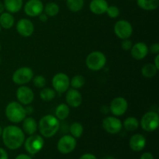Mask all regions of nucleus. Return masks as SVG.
<instances>
[{
    "mask_svg": "<svg viewBox=\"0 0 159 159\" xmlns=\"http://www.w3.org/2000/svg\"><path fill=\"white\" fill-rule=\"evenodd\" d=\"M60 7L55 2H48L46 6H43V12L49 17H54L59 13Z\"/></svg>",
    "mask_w": 159,
    "mask_h": 159,
    "instance_id": "obj_27",
    "label": "nucleus"
},
{
    "mask_svg": "<svg viewBox=\"0 0 159 159\" xmlns=\"http://www.w3.org/2000/svg\"><path fill=\"white\" fill-rule=\"evenodd\" d=\"M5 6H4V3L2 2H0V14H2V12H4V10H5Z\"/></svg>",
    "mask_w": 159,
    "mask_h": 159,
    "instance_id": "obj_43",
    "label": "nucleus"
},
{
    "mask_svg": "<svg viewBox=\"0 0 159 159\" xmlns=\"http://www.w3.org/2000/svg\"><path fill=\"white\" fill-rule=\"evenodd\" d=\"M105 159H114V158H113V157H107Z\"/></svg>",
    "mask_w": 159,
    "mask_h": 159,
    "instance_id": "obj_45",
    "label": "nucleus"
},
{
    "mask_svg": "<svg viewBox=\"0 0 159 159\" xmlns=\"http://www.w3.org/2000/svg\"><path fill=\"white\" fill-rule=\"evenodd\" d=\"M0 159H9L7 152L2 148H0Z\"/></svg>",
    "mask_w": 159,
    "mask_h": 159,
    "instance_id": "obj_37",
    "label": "nucleus"
},
{
    "mask_svg": "<svg viewBox=\"0 0 159 159\" xmlns=\"http://www.w3.org/2000/svg\"><path fill=\"white\" fill-rule=\"evenodd\" d=\"M5 114L6 118L13 124L21 123L26 116L23 105L16 101H12L7 104L5 110Z\"/></svg>",
    "mask_w": 159,
    "mask_h": 159,
    "instance_id": "obj_3",
    "label": "nucleus"
},
{
    "mask_svg": "<svg viewBox=\"0 0 159 159\" xmlns=\"http://www.w3.org/2000/svg\"><path fill=\"white\" fill-rule=\"evenodd\" d=\"M5 9L10 13H16L23 8V0H4Z\"/></svg>",
    "mask_w": 159,
    "mask_h": 159,
    "instance_id": "obj_21",
    "label": "nucleus"
},
{
    "mask_svg": "<svg viewBox=\"0 0 159 159\" xmlns=\"http://www.w3.org/2000/svg\"><path fill=\"white\" fill-rule=\"evenodd\" d=\"M106 13L107 14V16H108L110 18L116 19L120 16V9L117 7V6H109L108 8H107Z\"/></svg>",
    "mask_w": 159,
    "mask_h": 159,
    "instance_id": "obj_32",
    "label": "nucleus"
},
{
    "mask_svg": "<svg viewBox=\"0 0 159 159\" xmlns=\"http://www.w3.org/2000/svg\"><path fill=\"white\" fill-rule=\"evenodd\" d=\"M148 51L153 54H159V43H155L148 48Z\"/></svg>",
    "mask_w": 159,
    "mask_h": 159,
    "instance_id": "obj_35",
    "label": "nucleus"
},
{
    "mask_svg": "<svg viewBox=\"0 0 159 159\" xmlns=\"http://www.w3.org/2000/svg\"><path fill=\"white\" fill-rule=\"evenodd\" d=\"M23 126H22V130L24 132V134H26L28 135H32L36 133V131L38 129V124L36 121L35 119L33 117L28 116L25 117L23 121Z\"/></svg>",
    "mask_w": 159,
    "mask_h": 159,
    "instance_id": "obj_20",
    "label": "nucleus"
},
{
    "mask_svg": "<svg viewBox=\"0 0 159 159\" xmlns=\"http://www.w3.org/2000/svg\"><path fill=\"white\" fill-rule=\"evenodd\" d=\"M102 128L110 134H116L122 130V121L116 116H107L102 120Z\"/></svg>",
    "mask_w": 159,
    "mask_h": 159,
    "instance_id": "obj_9",
    "label": "nucleus"
},
{
    "mask_svg": "<svg viewBox=\"0 0 159 159\" xmlns=\"http://www.w3.org/2000/svg\"><path fill=\"white\" fill-rule=\"evenodd\" d=\"M128 109V102L121 96L114 98L110 104V110L115 116H120L127 112Z\"/></svg>",
    "mask_w": 159,
    "mask_h": 159,
    "instance_id": "obj_12",
    "label": "nucleus"
},
{
    "mask_svg": "<svg viewBox=\"0 0 159 159\" xmlns=\"http://www.w3.org/2000/svg\"><path fill=\"white\" fill-rule=\"evenodd\" d=\"M137 4L144 10L152 11L158 8L159 0H137Z\"/></svg>",
    "mask_w": 159,
    "mask_h": 159,
    "instance_id": "obj_23",
    "label": "nucleus"
},
{
    "mask_svg": "<svg viewBox=\"0 0 159 159\" xmlns=\"http://www.w3.org/2000/svg\"><path fill=\"white\" fill-rule=\"evenodd\" d=\"M79 159H97V158H96L94 155H93V154L87 153V154H84L83 155H82Z\"/></svg>",
    "mask_w": 159,
    "mask_h": 159,
    "instance_id": "obj_36",
    "label": "nucleus"
},
{
    "mask_svg": "<svg viewBox=\"0 0 159 159\" xmlns=\"http://www.w3.org/2000/svg\"><path fill=\"white\" fill-rule=\"evenodd\" d=\"M2 127L0 126V137L2 136Z\"/></svg>",
    "mask_w": 159,
    "mask_h": 159,
    "instance_id": "obj_44",
    "label": "nucleus"
},
{
    "mask_svg": "<svg viewBox=\"0 0 159 159\" xmlns=\"http://www.w3.org/2000/svg\"><path fill=\"white\" fill-rule=\"evenodd\" d=\"M24 147L30 155H36L42 150L44 144L43 137L38 134H32L24 141Z\"/></svg>",
    "mask_w": 159,
    "mask_h": 159,
    "instance_id": "obj_6",
    "label": "nucleus"
},
{
    "mask_svg": "<svg viewBox=\"0 0 159 159\" xmlns=\"http://www.w3.org/2000/svg\"><path fill=\"white\" fill-rule=\"evenodd\" d=\"M52 86L55 92L64 93L70 86V79L65 73H57L52 79Z\"/></svg>",
    "mask_w": 159,
    "mask_h": 159,
    "instance_id": "obj_10",
    "label": "nucleus"
},
{
    "mask_svg": "<svg viewBox=\"0 0 159 159\" xmlns=\"http://www.w3.org/2000/svg\"><path fill=\"white\" fill-rule=\"evenodd\" d=\"M85 64L89 69L97 71L102 69L107 64V57L101 51H93L87 56Z\"/></svg>",
    "mask_w": 159,
    "mask_h": 159,
    "instance_id": "obj_4",
    "label": "nucleus"
},
{
    "mask_svg": "<svg viewBox=\"0 0 159 159\" xmlns=\"http://www.w3.org/2000/svg\"><path fill=\"white\" fill-rule=\"evenodd\" d=\"M1 49H2V45L1 43H0V51H1Z\"/></svg>",
    "mask_w": 159,
    "mask_h": 159,
    "instance_id": "obj_46",
    "label": "nucleus"
},
{
    "mask_svg": "<svg viewBox=\"0 0 159 159\" xmlns=\"http://www.w3.org/2000/svg\"><path fill=\"white\" fill-rule=\"evenodd\" d=\"M109 4L107 0H92L89 3V9L96 15L106 13Z\"/></svg>",
    "mask_w": 159,
    "mask_h": 159,
    "instance_id": "obj_19",
    "label": "nucleus"
},
{
    "mask_svg": "<svg viewBox=\"0 0 159 159\" xmlns=\"http://www.w3.org/2000/svg\"><path fill=\"white\" fill-rule=\"evenodd\" d=\"M130 148L134 152H141L146 145V138L141 134H136L130 138L129 141Z\"/></svg>",
    "mask_w": 159,
    "mask_h": 159,
    "instance_id": "obj_18",
    "label": "nucleus"
},
{
    "mask_svg": "<svg viewBox=\"0 0 159 159\" xmlns=\"http://www.w3.org/2000/svg\"><path fill=\"white\" fill-rule=\"evenodd\" d=\"M16 31L23 37H29L34 34V23L29 19H21L16 23Z\"/></svg>",
    "mask_w": 159,
    "mask_h": 159,
    "instance_id": "obj_15",
    "label": "nucleus"
},
{
    "mask_svg": "<svg viewBox=\"0 0 159 159\" xmlns=\"http://www.w3.org/2000/svg\"><path fill=\"white\" fill-rule=\"evenodd\" d=\"M85 79L84 76L81 75H75L71 79H70V85L72 87V89H79L85 85Z\"/></svg>",
    "mask_w": 159,
    "mask_h": 159,
    "instance_id": "obj_31",
    "label": "nucleus"
},
{
    "mask_svg": "<svg viewBox=\"0 0 159 159\" xmlns=\"http://www.w3.org/2000/svg\"><path fill=\"white\" fill-rule=\"evenodd\" d=\"M34 71L29 67H21L16 70L12 74V81L20 85H25L30 82L34 78Z\"/></svg>",
    "mask_w": 159,
    "mask_h": 159,
    "instance_id": "obj_7",
    "label": "nucleus"
},
{
    "mask_svg": "<svg viewBox=\"0 0 159 159\" xmlns=\"http://www.w3.org/2000/svg\"><path fill=\"white\" fill-rule=\"evenodd\" d=\"M69 131L71 136L74 137L75 138H79L82 137V134H83V126L79 122H74L70 126Z\"/></svg>",
    "mask_w": 159,
    "mask_h": 159,
    "instance_id": "obj_30",
    "label": "nucleus"
},
{
    "mask_svg": "<svg viewBox=\"0 0 159 159\" xmlns=\"http://www.w3.org/2000/svg\"><path fill=\"white\" fill-rule=\"evenodd\" d=\"M141 159H154V156L150 152H145V153L142 154Z\"/></svg>",
    "mask_w": 159,
    "mask_h": 159,
    "instance_id": "obj_38",
    "label": "nucleus"
},
{
    "mask_svg": "<svg viewBox=\"0 0 159 159\" xmlns=\"http://www.w3.org/2000/svg\"><path fill=\"white\" fill-rule=\"evenodd\" d=\"M56 96V92L54 89L43 88L40 92V97L44 102H50Z\"/></svg>",
    "mask_w": 159,
    "mask_h": 159,
    "instance_id": "obj_29",
    "label": "nucleus"
},
{
    "mask_svg": "<svg viewBox=\"0 0 159 159\" xmlns=\"http://www.w3.org/2000/svg\"><path fill=\"white\" fill-rule=\"evenodd\" d=\"M16 159H32L29 155H25V154H21V155H19L16 158Z\"/></svg>",
    "mask_w": 159,
    "mask_h": 159,
    "instance_id": "obj_41",
    "label": "nucleus"
},
{
    "mask_svg": "<svg viewBox=\"0 0 159 159\" xmlns=\"http://www.w3.org/2000/svg\"><path fill=\"white\" fill-rule=\"evenodd\" d=\"M70 109L67 104L61 103L57 107L55 110V116L59 120H64L69 116Z\"/></svg>",
    "mask_w": 159,
    "mask_h": 159,
    "instance_id": "obj_25",
    "label": "nucleus"
},
{
    "mask_svg": "<svg viewBox=\"0 0 159 159\" xmlns=\"http://www.w3.org/2000/svg\"><path fill=\"white\" fill-rule=\"evenodd\" d=\"M132 46H133V43H132L131 40H129V38L124 39L121 43V48L124 51H130Z\"/></svg>",
    "mask_w": 159,
    "mask_h": 159,
    "instance_id": "obj_34",
    "label": "nucleus"
},
{
    "mask_svg": "<svg viewBox=\"0 0 159 159\" xmlns=\"http://www.w3.org/2000/svg\"><path fill=\"white\" fill-rule=\"evenodd\" d=\"M1 30H2V27H1V26H0V33H1Z\"/></svg>",
    "mask_w": 159,
    "mask_h": 159,
    "instance_id": "obj_47",
    "label": "nucleus"
},
{
    "mask_svg": "<svg viewBox=\"0 0 159 159\" xmlns=\"http://www.w3.org/2000/svg\"><path fill=\"white\" fill-rule=\"evenodd\" d=\"M122 124L126 130L132 132L138 130L140 126V122L136 117L129 116L127 119H125V120L122 123Z\"/></svg>",
    "mask_w": 159,
    "mask_h": 159,
    "instance_id": "obj_24",
    "label": "nucleus"
},
{
    "mask_svg": "<svg viewBox=\"0 0 159 159\" xmlns=\"http://www.w3.org/2000/svg\"><path fill=\"white\" fill-rule=\"evenodd\" d=\"M65 100H66L67 105L68 107L77 108L82 104V96L78 89H68L66 91Z\"/></svg>",
    "mask_w": 159,
    "mask_h": 159,
    "instance_id": "obj_16",
    "label": "nucleus"
},
{
    "mask_svg": "<svg viewBox=\"0 0 159 159\" xmlns=\"http://www.w3.org/2000/svg\"><path fill=\"white\" fill-rule=\"evenodd\" d=\"M25 108V111H26V115H30L31 113L34 112V109H33L32 107H30V105H27V107H24Z\"/></svg>",
    "mask_w": 159,
    "mask_h": 159,
    "instance_id": "obj_40",
    "label": "nucleus"
},
{
    "mask_svg": "<svg viewBox=\"0 0 159 159\" xmlns=\"http://www.w3.org/2000/svg\"><path fill=\"white\" fill-rule=\"evenodd\" d=\"M0 64H1V57H0Z\"/></svg>",
    "mask_w": 159,
    "mask_h": 159,
    "instance_id": "obj_48",
    "label": "nucleus"
},
{
    "mask_svg": "<svg viewBox=\"0 0 159 159\" xmlns=\"http://www.w3.org/2000/svg\"><path fill=\"white\" fill-rule=\"evenodd\" d=\"M77 144L76 139L71 135H65L59 139L57 148L60 153L66 155L75 150Z\"/></svg>",
    "mask_w": 159,
    "mask_h": 159,
    "instance_id": "obj_11",
    "label": "nucleus"
},
{
    "mask_svg": "<svg viewBox=\"0 0 159 159\" xmlns=\"http://www.w3.org/2000/svg\"><path fill=\"white\" fill-rule=\"evenodd\" d=\"M23 9L26 16L36 17L43 12V4L40 0H28Z\"/></svg>",
    "mask_w": 159,
    "mask_h": 159,
    "instance_id": "obj_14",
    "label": "nucleus"
},
{
    "mask_svg": "<svg viewBox=\"0 0 159 159\" xmlns=\"http://www.w3.org/2000/svg\"><path fill=\"white\" fill-rule=\"evenodd\" d=\"M16 96L18 102L23 106L30 105L34 99V93L33 90L23 85L17 89Z\"/></svg>",
    "mask_w": 159,
    "mask_h": 159,
    "instance_id": "obj_13",
    "label": "nucleus"
},
{
    "mask_svg": "<svg viewBox=\"0 0 159 159\" xmlns=\"http://www.w3.org/2000/svg\"><path fill=\"white\" fill-rule=\"evenodd\" d=\"M60 128L59 120L51 114L43 116L38 123V129L42 137L50 138L54 137Z\"/></svg>",
    "mask_w": 159,
    "mask_h": 159,
    "instance_id": "obj_2",
    "label": "nucleus"
},
{
    "mask_svg": "<svg viewBox=\"0 0 159 159\" xmlns=\"http://www.w3.org/2000/svg\"><path fill=\"white\" fill-rule=\"evenodd\" d=\"M38 16H39V20H40V21L43 22V23H44V22H46L47 20H48V16L44 13V12L40 13Z\"/></svg>",
    "mask_w": 159,
    "mask_h": 159,
    "instance_id": "obj_39",
    "label": "nucleus"
},
{
    "mask_svg": "<svg viewBox=\"0 0 159 159\" xmlns=\"http://www.w3.org/2000/svg\"><path fill=\"white\" fill-rule=\"evenodd\" d=\"M159 115L155 111H149L144 113L141 120V128L147 132H153L158 129Z\"/></svg>",
    "mask_w": 159,
    "mask_h": 159,
    "instance_id": "obj_5",
    "label": "nucleus"
},
{
    "mask_svg": "<svg viewBox=\"0 0 159 159\" xmlns=\"http://www.w3.org/2000/svg\"><path fill=\"white\" fill-rule=\"evenodd\" d=\"M158 68L154 64H146L141 68V74L146 79H152L155 77L158 73Z\"/></svg>",
    "mask_w": 159,
    "mask_h": 159,
    "instance_id": "obj_26",
    "label": "nucleus"
},
{
    "mask_svg": "<svg viewBox=\"0 0 159 159\" xmlns=\"http://www.w3.org/2000/svg\"><path fill=\"white\" fill-rule=\"evenodd\" d=\"M114 34L121 40L130 38L133 34V26L129 21L126 20H118L113 27Z\"/></svg>",
    "mask_w": 159,
    "mask_h": 159,
    "instance_id": "obj_8",
    "label": "nucleus"
},
{
    "mask_svg": "<svg viewBox=\"0 0 159 159\" xmlns=\"http://www.w3.org/2000/svg\"><path fill=\"white\" fill-rule=\"evenodd\" d=\"M148 52V47L144 42H138L134 44L130 49L132 57L138 61L145 58Z\"/></svg>",
    "mask_w": 159,
    "mask_h": 159,
    "instance_id": "obj_17",
    "label": "nucleus"
},
{
    "mask_svg": "<svg viewBox=\"0 0 159 159\" xmlns=\"http://www.w3.org/2000/svg\"><path fill=\"white\" fill-rule=\"evenodd\" d=\"M2 141L5 146L10 150H16L21 147L25 141V134L20 127L9 125L2 129Z\"/></svg>",
    "mask_w": 159,
    "mask_h": 159,
    "instance_id": "obj_1",
    "label": "nucleus"
},
{
    "mask_svg": "<svg viewBox=\"0 0 159 159\" xmlns=\"http://www.w3.org/2000/svg\"><path fill=\"white\" fill-rule=\"evenodd\" d=\"M66 4L70 11L78 12L83 8L85 0H66Z\"/></svg>",
    "mask_w": 159,
    "mask_h": 159,
    "instance_id": "obj_28",
    "label": "nucleus"
},
{
    "mask_svg": "<svg viewBox=\"0 0 159 159\" xmlns=\"http://www.w3.org/2000/svg\"><path fill=\"white\" fill-rule=\"evenodd\" d=\"M155 66L159 70V54H156V57L155 58V63H154Z\"/></svg>",
    "mask_w": 159,
    "mask_h": 159,
    "instance_id": "obj_42",
    "label": "nucleus"
},
{
    "mask_svg": "<svg viewBox=\"0 0 159 159\" xmlns=\"http://www.w3.org/2000/svg\"><path fill=\"white\" fill-rule=\"evenodd\" d=\"M32 80L34 86L37 87V88L43 89L46 85V79L43 75H36L35 77L34 76Z\"/></svg>",
    "mask_w": 159,
    "mask_h": 159,
    "instance_id": "obj_33",
    "label": "nucleus"
},
{
    "mask_svg": "<svg viewBox=\"0 0 159 159\" xmlns=\"http://www.w3.org/2000/svg\"><path fill=\"white\" fill-rule=\"evenodd\" d=\"M15 20L14 17L10 12H4L0 14V26L2 28L6 30H9L13 26Z\"/></svg>",
    "mask_w": 159,
    "mask_h": 159,
    "instance_id": "obj_22",
    "label": "nucleus"
}]
</instances>
